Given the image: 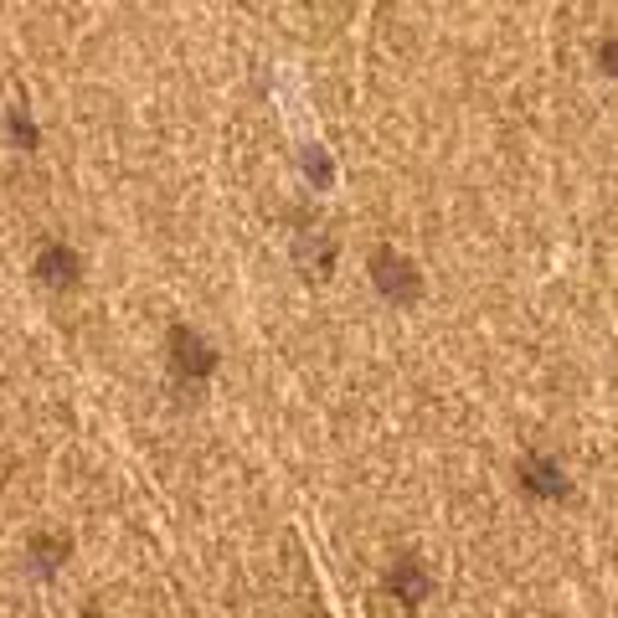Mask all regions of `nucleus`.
I'll return each instance as SVG.
<instances>
[{
    "label": "nucleus",
    "mask_w": 618,
    "mask_h": 618,
    "mask_svg": "<svg viewBox=\"0 0 618 618\" xmlns=\"http://www.w3.org/2000/svg\"><path fill=\"white\" fill-rule=\"evenodd\" d=\"M376 279H382L386 294H397V299H412V289H418V279L407 273L403 258H392V252H376Z\"/></svg>",
    "instance_id": "f257e3e1"
}]
</instances>
